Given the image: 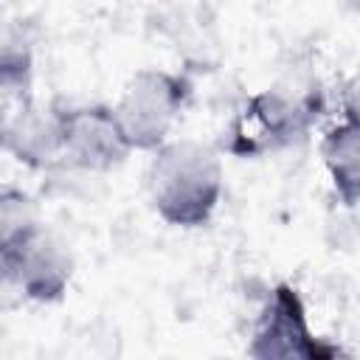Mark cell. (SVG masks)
Here are the masks:
<instances>
[{"mask_svg": "<svg viewBox=\"0 0 360 360\" xmlns=\"http://www.w3.org/2000/svg\"><path fill=\"white\" fill-rule=\"evenodd\" d=\"M0 98L3 115L34 101V51L28 39L6 37L0 51Z\"/></svg>", "mask_w": 360, "mask_h": 360, "instance_id": "obj_9", "label": "cell"}, {"mask_svg": "<svg viewBox=\"0 0 360 360\" xmlns=\"http://www.w3.org/2000/svg\"><path fill=\"white\" fill-rule=\"evenodd\" d=\"M248 354L256 360H332L340 354V346L326 343L309 329L298 287L278 281L264 295Z\"/></svg>", "mask_w": 360, "mask_h": 360, "instance_id": "obj_4", "label": "cell"}, {"mask_svg": "<svg viewBox=\"0 0 360 360\" xmlns=\"http://www.w3.org/2000/svg\"><path fill=\"white\" fill-rule=\"evenodd\" d=\"M323 112L321 90L267 87L253 93L231 118L222 149L233 158H262L307 138Z\"/></svg>", "mask_w": 360, "mask_h": 360, "instance_id": "obj_2", "label": "cell"}, {"mask_svg": "<svg viewBox=\"0 0 360 360\" xmlns=\"http://www.w3.org/2000/svg\"><path fill=\"white\" fill-rule=\"evenodd\" d=\"M349 8H354V11H360V0H343Z\"/></svg>", "mask_w": 360, "mask_h": 360, "instance_id": "obj_12", "label": "cell"}, {"mask_svg": "<svg viewBox=\"0 0 360 360\" xmlns=\"http://www.w3.org/2000/svg\"><path fill=\"white\" fill-rule=\"evenodd\" d=\"M3 281L34 304H56L73 278L70 250L42 225H34L14 242L0 245Z\"/></svg>", "mask_w": 360, "mask_h": 360, "instance_id": "obj_5", "label": "cell"}, {"mask_svg": "<svg viewBox=\"0 0 360 360\" xmlns=\"http://www.w3.org/2000/svg\"><path fill=\"white\" fill-rule=\"evenodd\" d=\"M340 112H343V121L360 124V76L352 79L343 87V93H340Z\"/></svg>", "mask_w": 360, "mask_h": 360, "instance_id": "obj_11", "label": "cell"}, {"mask_svg": "<svg viewBox=\"0 0 360 360\" xmlns=\"http://www.w3.org/2000/svg\"><path fill=\"white\" fill-rule=\"evenodd\" d=\"M188 101L191 84L186 76L163 68H141L127 79L112 107L132 152H158L172 141L169 135Z\"/></svg>", "mask_w": 360, "mask_h": 360, "instance_id": "obj_3", "label": "cell"}, {"mask_svg": "<svg viewBox=\"0 0 360 360\" xmlns=\"http://www.w3.org/2000/svg\"><path fill=\"white\" fill-rule=\"evenodd\" d=\"M225 188L217 152L197 141H169L152 152L146 191L155 214L174 228H202L211 222Z\"/></svg>", "mask_w": 360, "mask_h": 360, "instance_id": "obj_1", "label": "cell"}, {"mask_svg": "<svg viewBox=\"0 0 360 360\" xmlns=\"http://www.w3.org/2000/svg\"><path fill=\"white\" fill-rule=\"evenodd\" d=\"M62 115L65 107L59 104H25L14 112L3 115V149L22 166L34 172L53 169L65 163L62 146Z\"/></svg>", "mask_w": 360, "mask_h": 360, "instance_id": "obj_7", "label": "cell"}, {"mask_svg": "<svg viewBox=\"0 0 360 360\" xmlns=\"http://www.w3.org/2000/svg\"><path fill=\"white\" fill-rule=\"evenodd\" d=\"M34 225H39V222H37V217H34L31 200H28L20 188L6 186L3 194H0V245L20 239V236L28 233Z\"/></svg>", "mask_w": 360, "mask_h": 360, "instance_id": "obj_10", "label": "cell"}, {"mask_svg": "<svg viewBox=\"0 0 360 360\" xmlns=\"http://www.w3.org/2000/svg\"><path fill=\"white\" fill-rule=\"evenodd\" d=\"M321 158L343 205L360 202V124L340 121L321 138Z\"/></svg>", "mask_w": 360, "mask_h": 360, "instance_id": "obj_8", "label": "cell"}, {"mask_svg": "<svg viewBox=\"0 0 360 360\" xmlns=\"http://www.w3.org/2000/svg\"><path fill=\"white\" fill-rule=\"evenodd\" d=\"M65 163L82 172H110L121 166L132 146L110 104H76L62 115Z\"/></svg>", "mask_w": 360, "mask_h": 360, "instance_id": "obj_6", "label": "cell"}]
</instances>
